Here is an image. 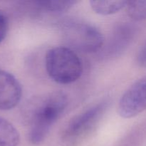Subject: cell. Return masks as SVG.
Returning <instances> with one entry per match:
<instances>
[{"mask_svg": "<svg viewBox=\"0 0 146 146\" xmlns=\"http://www.w3.org/2000/svg\"><path fill=\"white\" fill-rule=\"evenodd\" d=\"M68 106V97L63 91H54L29 101L24 115L29 124V140L33 145L44 142L53 125L64 113Z\"/></svg>", "mask_w": 146, "mask_h": 146, "instance_id": "obj_1", "label": "cell"}, {"mask_svg": "<svg viewBox=\"0 0 146 146\" xmlns=\"http://www.w3.org/2000/svg\"><path fill=\"white\" fill-rule=\"evenodd\" d=\"M47 74L55 82L69 84L76 81L83 73V64L74 50L68 46L54 47L45 57Z\"/></svg>", "mask_w": 146, "mask_h": 146, "instance_id": "obj_2", "label": "cell"}, {"mask_svg": "<svg viewBox=\"0 0 146 146\" xmlns=\"http://www.w3.org/2000/svg\"><path fill=\"white\" fill-rule=\"evenodd\" d=\"M61 31L68 48L83 53L97 52L104 44V37L101 31L86 23L66 21L61 26Z\"/></svg>", "mask_w": 146, "mask_h": 146, "instance_id": "obj_3", "label": "cell"}, {"mask_svg": "<svg viewBox=\"0 0 146 146\" xmlns=\"http://www.w3.org/2000/svg\"><path fill=\"white\" fill-rule=\"evenodd\" d=\"M146 109V75L133 84L120 99L118 113L123 118H131Z\"/></svg>", "mask_w": 146, "mask_h": 146, "instance_id": "obj_4", "label": "cell"}, {"mask_svg": "<svg viewBox=\"0 0 146 146\" xmlns=\"http://www.w3.org/2000/svg\"><path fill=\"white\" fill-rule=\"evenodd\" d=\"M107 101H102L74 117L63 133L65 140H72L85 133L95 125L108 107Z\"/></svg>", "mask_w": 146, "mask_h": 146, "instance_id": "obj_5", "label": "cell"}, {"mask_svg": "<svg viewBox=\"0 0 146 146\" xmlns=\"http://www.w3.org/2000/svg\"><path fill=\"white\" fill-rule=\"evenodd\" d=\"M22 96L20 83L14 76L0 69V110L8 111L17 106Z\"/></svg>", "mask_w": 146, "mask_h": 146, "instance_id": "obj_6", "label": "cell"}, {"mask_svg": "<svg viewBox=\"0 0 146 146\" xmlns=\"http://www.w3.org/2000/svg\"><path fill=\"white\" fill-rule=\"evenodd\" d=\"M78 1H36L31 2V8L37 14H58L66 12L72 8Z\"/></svg>", "mask_w": 146, "mask_h": 146, "instance_id": "obj_7", "label": "cell"}, {"mask_svg": "<svg viewBox=\"0 0 146 146\" xmlns=\"http://www.w3.org/2000/svg\"><path fill=\"white\" fill-rule=\"evenodd\" d=\"M20 135L12 123L0 116V146H18Z\"/></svg>", "mask_w": 146, "mask_h": 146, "instance_id": "obj_8", "label": "cell"}, {"mask_svg": "<svg viewBox=\"0 0 146 146\" xmlns=\"http://www.w3.org/2000/svg\"><path fill=\"white\" fill-rule=\"evenodd\" d=\"M128 1H91L92 9L96 14L103 16L116 14L128 5Z\"/></svg>", "mask_w": 146, "mask_h": 146, "instance_id": "obj_9", "label": "cell"}, {"mask_svg": "<svg viewBox=\"0 0 146 146\" xmlns=\"http://www.w3.org/2000/svg\"><path fill=\"white\" fill-rule=\"evenodd\" d=\"M133 36V31L131 27L124 26L120 27L111 40L108 52L111 54L120 52L121 50L123 49L125 45L129 43L130 40L132 39Z\"/></svg>", "mask_w": 146, "mask_h": 146, "instance_id": "obj_10", "label": "cell"}, {"mask_svg": "<svg viewBox=\"0 0 146 146\" xmlns=\"http://www.w3.org/2000/svg\"><path fill=\"white\" fill-rule=\"evenodd\" d=\"M127 11L129 17L135 21L146 19V0L128 1Z\"/></svg>", "mask_w": 146, "mask_h": 146, "instance_id": "obj_11", "label": "cell"}, {"mask_svg": "<svg viewBox=\"0 0 146 146\" xmlns=\"http://www.w3.org/2000/svg\"><path fill=\"white\" fill-rule=\"evenodd\" d=\"M9 29V21L4 13L0 11V43L2 42L7 35Z\"/></svg>", "mask_w": 146, "mask_h": 146, "instance_id": "obj_12", "label": "cell"}, {"mask_svg": "<svg viewBox=\"0 0 146 146\" xmlns=\"http://www.w3.org/2000/svg\"><path fill=\"white\" fill-rule=\"evenodd\" d=\"M138 62L141 66L146 67V42L138 53Z\"/></svg>", "mask_w": 146, "mask_h": 146, "instance_id": "obj_13", "label": "cell"}]
</instances>
